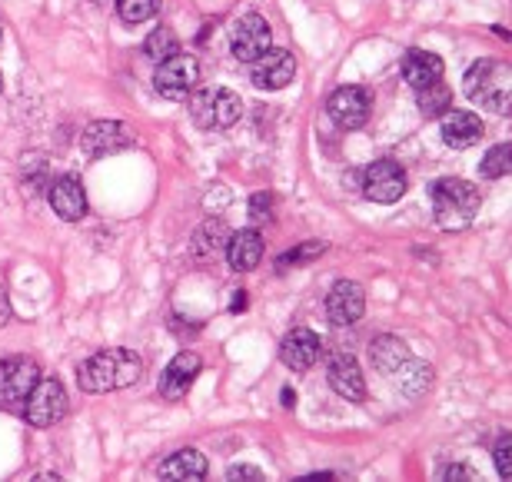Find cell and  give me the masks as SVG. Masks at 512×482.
I'll return each mask as SVG.
<instances>
[{"instance_id": "603a6c76", "label": "cell", "mask_w": 512, "mask_h": 482, "mask_svg": "<svg viewBox=\"0 0 512 482\" xmlns=\"http://www.w3.org/2000/svg\"><path fill=\"white\" fill-rule=\"evenodd\" d=\"M373 366L380 369V373L393 376L399 366L409 360V350L403 340H396V336H380V340L373 343Z\"/></svg>"}, {"instance_id": "8d00e7d4", "label": "cell", "mask_w": 512, "mask_h": 482, "mask_svg": "<svg viewBox=\"0 0 512 482\" xmlns=\"http://www.w3.org/2000/svg\"><path fill=\"white\" fill-rule=\"evenodd\" d=\"M0 90H4V77H0Z\"/></svg>"}, {"instance_id": "d590c367", "label": "cell", "mask_w": 512, "mask_h": 482, "mask_svg": "<svg viewBox=\"0 0 512 482\" xmlns=\"http://www.w3.org/2000/svg\"><path fill=\"white\" fill-rule=\"evenodd\" d=\"M283 406H286V409H293V406H296V393H293V389H283Z\"/></svg>"}, {"instance_id": "8fae6325", "label": "cell", "mask_w": 512, "mask_h": 482, "mask_svg": "<svg viewBox=\"0 0 512 482\" xmlns=\"http://www.w3.org/2000/svg\"><path fill=\"white\" fill-rule=\"evenodd\" d=\"M130 143H133V127L120 120H97L80 137V147H84L87 157H110V153L127 150Z\"/></svg>"}, {"instance_id": "4fadbf2b", "label": "cell", "mask_w": 512, "mask_h": 482, "mask_svg": "<svg viewBox=\"0 0 512 482\" xmlns=\"http://www.w3.org/2000/svg\"><path fill=\"white\" fill-rule=\"evenodd\" d=\"M366 310V293L360 283L353 280H336L330 296H326V316L336 326H353L356 320H363Z\"/></svg>"}, {"instance_id": "f1b7e54d", "label": "cell", "mask_w": 512, "mask_h": 482, "mask_svg": "<svg viewBox=\"0 0 512 482\" xmlns=\"http://www.w3.org/2000/svg\"><path fill=\"white\" fill-rule=\"evenodd\" d=\"M323 250H326V243L310 240V243L296 246V250H290V253H283L280 260H276V266H280V270H290V266H296V263H306V260H313V256H320Z\"/></svg>"}, {"instance_id": "7c38bea8", "label": "cell", "mask_w": 512, "mask_h": 482, "mask_svg": "<svg viewBox=\"0 0 512 482\" xmlns=\"http://www.w3.org/2000/svg\"><path fill=\"white\" fill-rule=\"evenodd\" d=\"M296 77V57L290 50H266L263 57H256L250 64V80L260 90H283L290 87V80Z\"/></svg>"}, {"instance_id": "d6a6232c", "label": "cell", "mask_w": 512, "mask_h": 482, "mask_svg": "<svg viewBox=\"0 0 512 482\" xmlns=\"http://www.w3.org/2000/svg\"><path fill=\"white\" fill-rule=\"evenodd\" d=\"M439 479H459V482H466V479H479V476H476L469 466L453 463V466H443V469H439Z\"/></svg>"}, {"instance_id": "7a4b0ae2", "label": "cell", "mask_w": 512, "mask_h": 482, "mask_svg": "<svg viewBox=\"0 0 512 482\" xmlns=\"http://www.w3.org/2000/svg\"><path fill=\"white\" fill-rule=\"evenodd\" d=\"M429 200H433L436 223L443 230H466L473 227L479 213V193L473 183L459 177H443L429 187Z\"/></svg>"}, {"instance_id": "9c48e42d", "label": "cell", "mask_w": 512, "mask_h": 482, "mask_svg": "<svg viewBox=\"0 0 512 482\" xmlns=\"http://www.w3.org/2000/svg\"><path fill=\"white\" fill-rule=\"evenodd\" d=\"M40 366L30 356H7L0 360V406H24L30 389L37 386Z\"/></svg>"}, {"instance_id": "6da1fadb", "label": "cell", "mask_w": 512, "mask_h": 482, "mask_svg": "<svg viewBox=\"0 0 512 482\" xmlns=\"http://www.w3.org/2000/svg\"><path fill=\"white\" fill-rule=\"evenodd\" d=\"M143 376V360L133 350H100L77 369V383L84 393H114L137 386Z\"/></svg>"}, {"instance_id": "4dcf8cb0", "label": "cell", "mask_w": 512, "mask_h": 482, "mask_svg": "<svg viewBox=\"0 0 512 482\" xmlns=\"http://www.w3.org/2000/svg\"><path fill=\"white\" fill-rule=\"evenodd\" d=\"M250 217L253 220H270L273 217V197H270V193H253V197H250Z\"/></svg>"}, {"instance_id": "f546056e", "label": "cell", "mask_w": 512, "mask_h": 482, "mask_svg": "<svg viewBox=\"0 0 512 482\" xmlns=\"http://www.w3.org/2000/svg\"><path fill=\"white\" fill-rule=\"evenodd\" d=\"M509 446H512V436H509V433H503V436H499L496 449H493L496 469H499V476H503V479H509V476H512V463H509Z\"/></svg>"}, {"instance_id": "8992f818", "label": "cell", "mask_w": 512, "mask_h": 482, "mask_svg": "<svg viewBox=\"0 0 512 482\" xmlns=\"http://www.w3.org/2000/svg\"><path fill=\"white\" fill-rule=\"evenodd\" d=\"M67 406H70L67 389L60 386L57 379H37V386L30 389V396L24 403V416H27L30 426L50 429L67 416Z\"/></svg>"}, {"instance_id": "d6986e66", "label": "cell", "mask_w": 512, "mask_h": 482, "mask_svg": "<svg viewBox=\"0 0 512 482\" xmlns=\"http://www.w3.org/2000/svg\"><path fill=\"white\" fill-rule=\"evenodd\" d=\"M227 263H230V270H237V273H250L260 266L263 260V237L256 233L253 227L247 230H237V233H230V240H227Z\"/></svg>"}, {"instance_id": "5bb4252c", "label": "cell", "mask_w": 512, "mask_h": 482, "mask_svg": "<svg viewBox=\"0 0 512 482\" xmlns=\"http://www.w3.org/2000/svg\"><path fill=\"white\" fill-rule=\"evenodd\" d=\"M326 379H330L336 396L350 399V403H363L366 399V376H363V366L356 363V356L336 353L330 366H326Z\"/></svg>"}, {"instance_id": "4316f807", "label": "cell", "mask_w": 512, "mask_h": 482, "mask_svg": "<svg viewBox=\"0 0 512 482\" xmlns=\"http://www.w3.org/2000/svg\"><path fill=\"white\" fill-rule=\"evenodd\" d=\"M509 157H512V147H509V143H496V147L483 157V163H479V173H483L486 180H503L506 173L512 170Z\"/></svg>"}, {"instance_id": "e0dca14e", "label": "cell", "mask_w": 512, "mask_h": 482, "mask_svg": "<svg viewBox=\"0 0 512 482\" xmlns=\"http://www.w3.org/2000/svg\"><path fill=\"white\" fill-rule=\"evenodd\" d=\"M47 197H50V207H54L57 217L67 220V223H77L87 213L84 183H80L77 177H70V173H64V177H57L54 183H50Z\"/></svg>"}, {"instance_id": "2e32d148", "label": "cell", "mask_w": 512, "mask_h": 482, "mask_svg": "<svg viewBox=\"0 0 512 482\" xmlns=\"http://www.w3.org/2000/svg\"><path fill=\"white\" fill-rule=\"evenodd\" d=\"M320 336H316L313 330H306V326H296V330H290L283 336L280 343V360L293 369V373H306L316 360H320Z\"/></svg>"}, {"instance_id": "9a60e30c", "label": "cell", "mask_w": 512, "mask_h": 482, "mask_svg": "<svg viewBox=\"0 0 512 482\" xmlns=\"http://www.w3.org/2000/svg\"><path fill=\"white\" fill-rule=\"evenodd\" d=\"M200 369H203V360L197 353L183 350V353L173 356V360L167 363V369H163V376H160L163 399H183V396H187L190 386L197 383Z\"/></svg>"}, {"instance_id": "484cf974", "label": "cell", "mask_w": 512, "mask_h": 482, "mask_svg": "<svg viewBox=\"0 0 512 482\" xmlns=\"http://www.w3.org/2000/svg\"><path fill=\"white\" fill-rule=\"evenodd\" d=\"M143 54L150 60H157V64H163V60H170L173 54H180V40L170 27H157L147 40H143Z\"/></svg>"}, {"instance_id": "cb8c5ba5", "label": "cell", "mask_w": 512, "mask_h": 482, "mask_svg": "<svg viewBox=\"0 0 512 482\" xmlns=\"http://www.w3.org/2000/svg\"><path fill=\"white\" fill-rule=\"evenodd\" d=\"M393 379H396L399 389H403V393H406L409 399H416V396H423V393H426L429 383H433V369H429V366H419V363H413V360H406V363L393 373Z\"/></svg>"}, {"instance_id": "ba28073f", "label": "cell", "mask_w": 512, "mask_h": 482, "mask_svg": "<svg viewBox=\"0 0 512 482\" xmlns=\"http://www.w3.org/2000/svg\"><path fill=\"white\" fill-rule=\"evenodd\" d=\"M409 190L406 170L396 160H376L363 170V197L373 203H396Z\"/></svg>"}, {"instance_id": "1f68e13d", "label": "cell", "mask_w": 512, "mask_h": 482, "mask_svg": "<svg viewBox=\"0 0 512 482\" xmlns=\"http://www.w3.org/2000/svg\"><path fill=\"white\" fill-rule=\"evenodd\" d=\"M227 479H243V482H260V479H266V473L263 469H256V466H230L227 469Z\"/></svg>"}, {"instance_id": "5b68a950", "label": "cell", "mask_w": 512, "mask_h": 482, "mask_svg": "<svg viewBox=\"0 0 512 482\" xmlns=\"http://www.w3.org/2000/svg\"><path fill=\"white\" fill-rule=\"evenodd\" d=\"M200 84V64L193 54H173L170 60H163L153 74V87H157L160 97L167 100H187Z\"/></svg>"}, {"instance_id": "3957f363", "label": "cell", "mask_w": 512, "mask_h": 482, "mask_svg": "<svg viewBox=\"0 0 512 482\" xmlns=\"http://www.w3.org/2000/svg\"><path fill=\"white\" fill-rule=\"evenodd\" d=\"M466 97L479 107L493 110V114H509V104H512L509 64H499V60H476V64L466 70Z\"/></svg>"}, {"instance_id": "44dd1931", "label": "cell", "mask_w": 512, "mask_h": 482, "mask_svg": "<svg viewBox=\"0 0 512 482\" xmlns=\"http://www.w3.org/2000/svg\"><path fill=\"white\" fill-rule=\"evenodd\" d=\"M207 459H203V453H197V449H177L173 456H167L160 463V479H187V482H197L207 476Z\"/></svg>"}, {"instance_id": "52a82bcc", "label": "cell", "mask_w": 512, "mask_h": 482, "mask_svg": "<svg viewBox=\"0 0 512 482\" xmlns=\"http://www.w3.org/2000/svg\"><path fill=\"white\" fill-rule=\"evenodd\" d=\"M373 110V97L366 87H336L330 100H326V114L340 130H360L366 120H370Z\"/></svg>"}, {"instance_id": "7402d4cb", "label": "cell", "mask_w": 512, "mask_h": 482, "mask_svg": "<svg viewBox=\"0 0 512 482\" xmlns=\"http://www.w3.org/2000/svg\"><path fill=\"white\" fill-rule=\"evenodd\" d=\"M227 240H230V230H227V223L223 220H207L203 227L193 233V243H190V250H193V260H200V263H207V260H213L223 246H227Z\"/></svg>"}, {"instance_id": "74e56055", "label": "cell", "mask_w": 512, "mask_h": 482, "mask_svg": "<svg viewBox=\"0 0 512 482\" xmlns=\"http://www.w3.org/2000/svg\"><path fill=\"white\" fill-rule=\"evenodd\" d=\"M0 37H4V27H0Z\"/></svg>"}, {"instance_id": "836d02e7", "label": "cell", "mask_w": 512, "mask_h": 482, "mask_svg": "<svg viewBox=\"0 0 512 482\" xmlns=\"http://www.w3.org/2000/svg\"><path fill=\"white\" fill-rule=\"evenodd\" d=\"M7 320H10V300H7V290L0 286V330L7 326Z\"/></svg>"}, {"instance_id": "30bf717a", "label": "cell", "mask_w": 512, "mask_h": 482, "mask_svg": "<svg viewBox=\"0 0 512 482\" xmlns=\"http://www.w3.org/2000/svg\"><path fill=\"white\" fill-rule=\"evenodd\" d=\"M270 44H273V30L266 24V17L260 14L240 17L230 30V50L243 64H253L256 57H263L266 50H270Z\"/></svg>"}, {"instance_id": "ffe728a7", "label": "cell", "mask_w": 512, "mask_h": 482, "mask_svg": "<svg viewBox=\"0 0 512 482\" xmlns=\"http://www.w3.org/2000/svg\"><path fill=\"white\" fill-rule=\"evenodd\" d=\"M403 77L413 90L433 87L443 80V60H439V54H433V50L413 47V50H406V57H403Z\"/></svg>"}, {"instance_id": "277c9868", "label": "cell", "mask_w": 512, "mask_h": 482, "mask_svg": "<svg viewBox=\"0 0 512 482\" xmlns=\"http://www.w3.org/2000/svg\"><path fill=\"white\" fill-rule=\"evenodd\" d=\"M190 117L200 130H230L243 117V100L227 87H203L190 94Z\"/></svg>"}, {"instance_id": "83f0119b", "label": "cell", "mask_w": 512, "mask_h": 482, "mask_svg": "<svg viewBox=\"0 0 512 482\" xmlns=\"http://www.w3.org/2000/svg\"><path fill=\"white\" fill-rule=\"evenodd\" d=\"M163 0H117V14L124 24H143L160 14Z\"/></svg>"}, {"instance_id": "e575fe53", "label": "cell", "mask_w": 512, "mask_h": 482, "mask_svg": "<svg viewBox=\"0 0 512 482\" xmlns=\"http://www.w3.org/2000/svg\"><path fill=\"white\" fill-rule=\"evenodd\" d=\"M247 306V296H243V290H237V296H233V303H230V310L237 313V310H243Z\"/></svg>"}, {"instance_id": "d4e9b609", "label": "cell", "mask_w": 512, "mask_h": 482, "mask_svg": "<svg viewBox=\"0 0 512 482\" xmlns=\"http://www.w3.org/2000/svg\"><path fill=\"white\" fill-rule=\"evenodd\" d=\"M416 104H419V114L423 117H443L446 110L453 107V90L439 80V84H433V87L416 90Z\"/></svg>"}, {"instance_id": "ac0fdd59", "label": "cell", "mask_w": 512, "mask_h": 482, "mask_svg": "<svg viewBox=\"0 0 512 482\" xmlns=\"http://www.w3.org/2000/svg\"><path fill=\"white\" fill-rule=\"evenodd\" d=\"M439 130H443V143L453 150H466L473 147V143L483 137V120H479L473 110H446L443 114V123H439Z\"/></svg>"}]
</instances>
